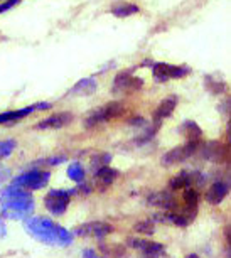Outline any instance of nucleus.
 <instances>
[{"instance_id": "obj_15", "label": "nucleus", "mask_w": 231, "mask_h": 258, "mask_svg": "<svg viewBox=\"0 0 231 258\" xmlns=\"http://www.w3.org/2000/svg\"><path fill=\"white\" fill-rule=\"evenodd\" d=\"M129 245L132 248H137V250H140L142 253H154V255H160V253H164V246H162L160 243H155V241H147V240H137V238H130Z\"/></svg>"}, {"instance_id": "obj_20", "label": "nucleus", "mask_w": 231, "mask_h": 258, "mask_svg": "<svg viewBox=\"0 0 231 258\" xmlns=\"http://www.w3.org/2000/svg\"><path fill=\"white\" fill-rule=\"evenodd\" d=\"M139 11L140 9L139 6H135V4H120V6L111 9V14L119 19H125V17L134 16V14H139Z\"/></svg>"}, {"instance_id": "obj_34", "label": "nucleus", "mask_w": 231, "mask_h": 258, "mask_svg": "<svg viewBox=\"0 0 231 258\" xmlns=\"http://www.w3.org/2000/svg\"><path fill=\"white\" fill-rule=\"evenodd\" d=\"M4 230H6V228H4V225H2V223H0V236L6 235V231H4Z\"/></svg>"}, {"instance_id": "obj_11", "label": "nucleus", "mask_w": 231, "mask_h": 258, "mask_svg": "<svg viewBox=\"0 0 231 258\" xmlns=\"http://www.w3.org/2000/svg\"><path fill=\"white\" fill-rule=\"evenodd\" d=\"M178 101H179V98L176 95H170V96H167V98H164L159 105H157L154 115H152V120L160 121L162 123V120L169 118V116L174 113L176 106H178Z\"/></svg>"}, {"instance_id": "obj_6", "label": "nucleus", "mask_w": 231, "mask_h": 258, "mask_svg": "<svg viewBox=\"0 0 231 258\" xmlns=\"http://www.w3.org/2000/svg\"><path fill=\"white\" fill-rule=\"evenodd\" d=\"M49 177H51V174H49L47 170H31V172L22 174V176L14 179L12 186L29 189V191H36V189L47 186Z\"/></svg>"}, {"instance_id": "obj_8", "label": "nucleus", "mask_w": 231, "mask_h": 258, "mask_svg": "<svg viewBox=\"0 0 231 258\" xmlns=\"http://www.w3.org/2000/svg\"><path fill=\"white\" fill-rule=\"evenodd\" d=\"M199 145H201V142H188L186 145H181V147L169 150V152L162 157V165L170 167V165H174V164L184 162V160H188L191 155L196 154V150H198Z\"/></svg>"}, {"instance_id": "obj_22", "label": "nucleus", "mask_w": 231, "mask_h": 258, "mask_svg": "<svg viewBox=\"0 0 231 258\" xmlns=\"http://www.w3.org/2000/svg\"><path fill=\"white\" fill-rule=\"evenodd\" d=\"M68 177L75 182H83L85 181V169L81 167L80 162H73L70 167H68Z\"/></svg>"}, {"instance_id": "obj_5", "label": "nucleus", "mask_w": 231, "mask_h": 258, "mask_svg": "<svg viewBox=\"0 0 231 258\" xmlns=\"http://www.w3.org/2000/svg\"><path fill=\"white\" fill-rule=\"evenodd\" d=\"M191 73L189 66H174L167 62H154L152 64V76L157 83H165L169 80H178V78H186Z\"/></svg>"}, {"instance_id": "obj_4", "label": "nucleus", "mask_w": 231, "mask_h": 258, "mask_svg": "<svg viewBox=\"0 0 231 258\" xmlns=\"http://www.w3.org/2000/svg\"><path fill=\"white\" fill-rule=\"evenodd\" d=\"M132 71L134 70L122 71L115 76V80H113V88H111L113 93L115 95H130V93H135V91L144 88V80L134 76Z\"/></svg>"}, {"instance_id": "obj_21", "label": "nucleus", "mask_w": 231, "mask_h": 258, "mask_svg": "<svg viewBox=\"0 0 231 258\" xmlns=\"http://www.w3.org/2000/svg\"><path fill=\"white\" fill-rule=\"evenodd\" d=\"M191 184H193V182H191V174L186 172V170H183V172H179L174 179H170L169 187L172 189V191H178V189L189 187Z\"/></svg>"}, {"instance_id": "obj_24", "label": "nucleus", "mask_w": 231, "mask_h": 258, "mask_svg": "<svg viewBox=\"0 0 231 258\" xmlns=\"http://www.w3.org/2000/svg\"><path fill=\"white\" fill-rule=\"evenodd\" d=\"M16 145H17L16 140H2V142H0V159L9 157V155L14 152Z\"/></svg>"}, {"instance_id": "obj_25", "label": "nucleus", "mask_w": 231, "mask_h": 258, "mask_svg": "<svg viewBox=\"0 0 231 258\" xmlns=\"http://www.w3.org/2000/svg\"><path fill=\"white\" fill-rule=\"evenodd\" d=\"M198 201H199V194L196 189L193 187H186L184 191V203L188 206H198Z\"/></svg>"}, {"instance_id": "obj_33", "label": "nucleus", "mask_w": 231, "mask_h": 258, "mask_svg": "<svg viewBox=\"0 0 231 258\" xmlns=\"http://www.w3.org/2000/svg\"><path fill=\"white\" fill-rule=\"evenodd\" d=\"M140 258H159V255H154V253H142Z\"/></svg>"}, {"instance_id": "obj_19", "label": "nucleus", "mask_w": 231, "mask_h": 258, "mask_svg": "<svg viewBox=\"0 0 231 258\" xmlns=\"http://www.w3.org/2000/svg\"><path fill=\"white\" fill-rule=\"evenodd\" d=\"M204 86L211 95H221L226 91V83L223 80H216V75H208L204 76Z\"/></svg>"}, {"instance_id": "obj_16", "label": "nucleus", "mask_w": 231, "mask_h": 258, "mask_svg": "<svg viewBox=\"0 0 231 258\" xmlns=\"http://www.w3.org/2000/svg\"><path fill=\"white\" fill-rule=\"evenodd\" d=\"M226 194H228V184L218 181L208 189V192H206V201L209 204H219L226 198Z\"/></svg>"}, {"instance_id": "obj_17", "label": "nucleus", "mask_w": 231, "mask_h": 258, "mask_svg": "<svg viewBox=\"0 0 231 258\" xmlns=\"http://www.w3.org/2000/svg\"><path fill=\"white\" fill-rule=\"evenodd\" d=\"M179 132L188 139V142H199L201 137H203L201 126L193 120H186L184 123L179 126Z\"/></svg>"}, {"instance_id": "obj_29", "label": "nucleus", "mask_w": 231, "mask_h": 258, "mask_svg": "<svg viewBox=\"0 0 231 258\" xmlns=\"http://www.w3.org/2000/svg\"><path fill=\"white\" fill-rule=\"evenodd\" d=\"M44 162L49 164V165H60L61 162H66V157H52V159L44 160Z\"/></svg>"}, {"instance_id": "obj_7", "label": "nucleus", "mask_w": 231, "mask_h": 258, "mask_svg": "<svg viewBox=\"0 0 231 258\" xmlns=\"http://www.w3.org/2000/svg\"><path fill=\"white\" fill-rule=\"evenodd\" d=\"M75 192H76V189H73V191H60V189L49 191L46 199H44V204H46L47 211L56 214V216L65 214V211L68 209V204H70L71 194H75Z\"/></svg>"}, {"instance_id": "obj_32", "label": "nucleus", "mask_w": 231, "mask_h": 258, "mask_svg": "<svg viewBox=\"0 0 231 258\" xmlns=\"http://www.w3.org/2000/svg\"><path fill=\"white\" fill-rule=\"evenodd\" d=\"M83 256H85V258H100L95 250H85V251H83Z\"/></svg>"}, {"instance_id": "obj_10", "label": "nucleus", "mask_w": 231, "mask_h": 258, "mask_svg": "<svg viewBox=\"0 0 231 258\" xmlns=\"http://www.w3.org/2000/svg\"><path fill=\"white\" fill-rule=\"evenodd\" d=\"M113 231V228L106 223H101V221H91V223H85L81 225L80 228H76L75 235L78 236H95V238H103L106 235H110Z\"/></svg>"}, {"instance_id": "obj_9", "label": "nucleus", "mask_w": 231, "mask_h": 258, "mask_svg": "<svg viewBox=\"0 0 231 258\" xmlns=\"http://www.w3.org/2000/svg\"><path fill=\"white\" fill-rule=\"evenodd\" d=\"M73 121V113L70 111H60V113H54L47 118L41 120L39 123L36 125L37 130H57V128H63V126L70 125Z\"/></svg>"}, {"instance_id": "obj_35", "label": "nucleus", "mask_w": 231, "mask_h": 258, "mask_svg": "<svg viewBox=\"0 0 231 258\" xmlns=\"http://www.w3.org/2000/svg\"><path fill=\"white\" fill-rule=\"evenodd\" d=\"M186 258H199V256H198V255H194V253H193V255H188Z\"/></svg>"}, {"instance_id": "obj_13", "label": "nucleus", "mask_w": 231, "mask_h": 258, "mask_svg": "<svg viewBox=\"0 0 231 258\" xmlns=\"http://www.w3.org/2000/svg\"><path fill=\"white\" fill-rule=\"evenodd\" d=\"M96 88L98 83L95 78H83V80L76 81V85L70 90V93L76 96H90L95 93Z\"/></svg>"}, {"instance_id": "obj_26", "label": "nucleus", "mask_w": 231, "mask_h": 258, "mask_svg": "<svg viewBox=\"0 0 231 258\" xmlns=\"http://www.w3.org/2000/svg\"><path fill=\"white\" fill-rule=\"evenodd\" d=\"M135 231H139V233H144V235H152L155 230H154V221H140V223H137L135 228H134Z\"/></svg>"}, {"instance_id": "obj_14", "label": "nucleus", "mask_w": 231, "mask_h": 258, "mask_svg": "<svg viewBox=\"0 0 231 258\" xmlns=\"http://www.w3.org/2000/svg\"><path fill=\"white\" fill-rule=\"evenodd\" d=\"M149 204H154V206H159L162 209H174L178 204H176V199L172 198V194L169 191H159L154 192L152 196H149Z\"/></svg>"}, {"instance_id": "obj_28", "label": "nucleus", "mask_w": 231, "mask_h": 258, "mask_svg": "<svg viewBox=\"0 0 231 258\" xmlns=\"http://www.w3.org/2000/svg\"><path fill=\"white\" fill-rule=\"evenodd\" d=\"M19 2H21V0H6V2H2V4H0V14L11 11V9L16 7Z\"/></svg>"}, {"instance_id": "obj_23", "label": "nucleus", "mask_w": 231, "mask_h": 258, "mask_svg": "<svg viewBox=\"0 0 231 258\" xmlns=\"http://www.w3.org/2000/svg\"><path fill=\"white\" fill-rule=\"evenodd\" d=\"M110 162H111V154H108V152L95 154L91 157V167L95 169V170L105 167V165H110Z\"/></svg>"}, {"instance_id": "obj_3", "label": "nucleus", "mask_w": 231, "mask_h": 258, "mask_svg": "<svg viewBox=\"0 0 231 258\" xmlns=\"http://www.w3.org/2000/svg\"><path fill=\"white\" fill-rule=\"evenodd\" d=\"M124 113H125L124 105L119 103V101H110V103L103 105L93 111V113L86 118L85 126L86 128H91V126H95V125L105 123V121H110L113 118H119V116Z\"/></svg>"}, {"instance_id": "obj_1", "label": "nucleus", "mask_w": 231, "mask_h": 258, "mask_svg": "<svg viewBox=\"0 0 231 258\" xmlns=\"http://www.w3.org/2000/svg\"><path fill=\"white\" fill-rule=\"evenodd\" d=\"M0 204H2V216L21 220L34 211V199L27 189L11 186L0 191Z\"/></svg>"}, {"instance_id": "obj_2", "label": "nucleus", "mask_w": 231, "mask_h": 258, "mask_svg": "<svg viewBox=\"0 0 231 258\" xmlns=\"http://www.w3.org/2000/svg\"><path fill=\"white\" fill-rule=\"evenodd\" d=\"M26 230L34 238L41 240L47 245H70L73 241V235L63 230L60 225H54L47 218H29L26 221Z\"/></svg>"}, {"instance_id": "obj_18", "label": "nucleus", "mask_w": 231, "mask_h": 258, "mask_svg": "<svg viewBox=\"0 0 231 258\" xmlns=\"http://www.w3.org/2000/svg\"><path fill=\"white\" fill-rule=\"evenodd\" d=\"M117 176H119V170L111 169L110 165H105V167L96 170V182L101 189H105L110 186V184H113Z\"/></svg>"}, {"instance_id": "obj_27", "label": "nucleus", "mask_w": 231, "mask_h": 258, "mask_svg": "<svg viewBox=\"0 0 231 258\" xmlns=\"http://www.w3.org/2000/svg\"><path fill=\"white\" fill-rule=\"evenodd\" d=\"M0 123H16V115H14V110L0 113Z\"/></svg>"}, {"instance_id": "obj_30", "label": "nucleus", "mask_w": 231, "mask_h": 258, "mask_svg": "<svg viewBox=\"0 0 231 258\" xmlns=\"http://www.w3.org/2000/svg\"><path fill=\"white\" fill-rule=\"evenodd\" d=\"M9 176H11V170H9L7 167H2V165H0V182L6 181Z\"/></svg>"}, {"instance_id": "obj_31", "label": "nucleus", "mask_w": 231, "mask_h": 258, "mask_svg": "<svg viewBox=\"0 0 231 258\" xmlns=\"http://www.w3.org/2000/svg\"><path fill=\"white\" fill-rule=\"evenodd\" d=\"M147 123L145 118H142V116H137V118H132L130 120V125H135V126H144Z\"/></svg>"}, {"instance_id": "obj_12", "label": "nucleus", "mask_w": 231, "mask_h": 258, "mask_svg": "<svg viewBox=\"0 0 231 258\" xmlns=\"http://www.w3.org/2000/svg\"><path fill=\"white\" fill-rule=\"evenodd\" d=\"M203 157L211 162H223L228 157V150L219 142H208L203 147Z\"/></svg>"}]
</instances>
